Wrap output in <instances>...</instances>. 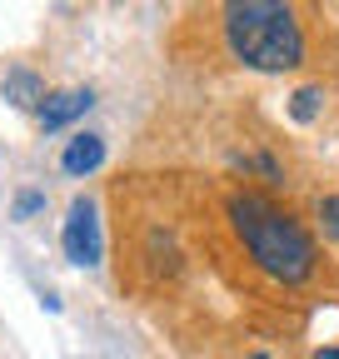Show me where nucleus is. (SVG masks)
I'll use <instances>...</instances> for the list:
<instances>
[{
	"instance_id": "f257e3e1",
	"label": "nucleus",
	"mask_w": 339,
	"mask_h": 359,
	"mask_svg": "<svg viewBox=\"0 0 339 359\" xmlns=\"http://www.w3.org/2000/svg\"><path fill=\"white\" fill-rule=\"evenodd\" d=\"M230 219L244 240V250L254 255V264L275 275L279 285H305L314 275V240L289 210H279L265 195H235L230 200Z\"/></svg>"
},
{
	"instance_id": "f03ea898",
	"label": "nucleus",
	"mask_w": 339,
	"mask_h": 359,
	"mask_svg": "<svg viewBox=\"0 0 339 359\" xmlns=\"http://www.w3.org/2000/svg\"><path fill=\"white\" fill-rule=\"evenodd\" d=\"M225 40H230V55L244 60L249 70L279 75L305 65V30L289 6H275V0L225 6Z\"/></svg>"
},
{
	"instance_id": "7ed1b4c3",
	"label": "nucleus",
	"mask_w": 339,
	"mask_h": 359,
	"mask_svg": "<svg viewBox=\"0 0 339 359\" xmlns=\"http://www.w3.org/2000/svg\"><path fill=\"white\" fill-rule=\"evenodd\" d=\"M65 259L70 264H95L100 259V219H95V205L90 200H75L70 215H65Z\"/></svg>"
},
{
	"instance_id": "20e7f679",
	"label": "nucleus",
	"mask_w": 339,
	"mask_h": 359,
	"mask_svg": "<svg viewBox=\"0 0 339 359\" xmlns=\"http://www.w3.org/2000/svg\"><path fill=\"white\" fill-rule=\"evenodd\" d=\"M90 90H60V95H46V100H40V130H65L75 115H85V110H90Z\"/></svg>"
},
{
	"instance_id": "39448f33",
	"label": "nucleus",
	"mask_w": 339,
	"mask_h": 359,
	"mask_svg": "<svg viewBox=\"0 0 339 359\" xmlns=\"http://www.w3.org/2000/svg\"><path fill=\"white\" fill-rule=\"evenodd\" d=\"M100 160H105V140H100V135H90V130H80V135H70V145H65V155H60V170H65V175H90Z\"/></svg>"
},
{
	"instance_id": "423d86ee",
	"label": "nucleus",
	"mask_w": 339,
	"mask_h": 359,
	"mask_svg": "<svg viewBox=\"0 0 339 359\" xmlns=\"http://www.w3.org/2000/svg\"><path fill=\"white\" fill-rule=\"evenodd\" d=\"M6 100L15 105V110H40V100H46V80H40L35 70H25V65H15V70H6Z\"/></svg>"
},
{
	"instance_id": "0eeeda50",
	"label": "nucleus",
	"mask_w": 339,
	"mask_h": 359,
	"mask_svg": "<svg viewBox=\"0 0 339 359\" xmlns=\"http://www.w3.org/2000/svg\"><path fill=\"white\" fill-rule=\"evenodd\" d=\"M314 215H319V230H324L329 240H339V195H324V200L314 205Z\"/></svg>"
},
{
	"instance_id": "6e6552de",
	"label": "nucleus",
	"mask_w": 339,
	"mask_h": 359,
	"mask_svg": "<svg viewBox=\"0 0 339 359\" xmlns=\"http://www.w3.org/2000/svg\"><path fill=\"white\" fill-rule=\"evenodd\" d=\"M289 110H294V120H314V110H319V90H300Z\"/></svg>"
},
{
	"instance_id": "1a4fd4ad",
	"label": "nucleus",
	"mask_w": 339,
	"mask_h": 359,
	"mask_svg": "<svg viewBox=\"0 0 339 359\" xmlns=\"http://www.w3.org/2000/svg\"><path fill=\"white\" fill-rule=\"evenodd\" d=\"M40 205H46V195H40V190H20V195H15V219H30Z\"/></svg>"
},
{
	"instance_id": "9d476101",
	"label": "nucleus",
	"mask_w": 339,
	"mask_h": 359,
	"mask_svg": "<svg viewBox=\"0 0 339 359\" xmlns=\"http://www.w3.org/2000/svg\"><path fill=\"white\" fill-rule=\"evenodd\" d=\"M314 359H339V344H329V349H319Z\"/></svg>"
},
{
	"instance_id": "9b49d317",
	"label": "nucleus",
	"mask_w": 339,
	"mask_h": 359,
	"mask_svg": "<svg viewBox=\"0 0 339 359\" xmlns=\"http://www.w3.org/2000/svg\"><path fill=\"white\" fill-rule=\"evenodd\" d=\"M254 359H265V354H254Z\"/></svg>"
}]
</instances>
